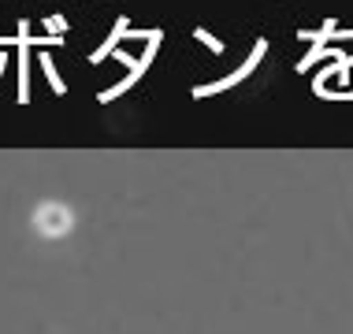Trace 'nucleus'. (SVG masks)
I'll return each instance as SVG.
<instances>
[{
	"instance_id": "nucleus-1",
	"label": "nucleus",
	"mask_w": 353,
	"mask_h": 334,
	"mask_svg": "<svg viewBox=\"0 0 353 334\" xmlns=\"http://www.w3.org/2000/svg\"><path fill=\"white\" fill-rule=\"evenodd\" d=\"M268 52V41H256L253 45V56L250 60H245L242 67H238V71H231L227 74V79H219V82H208V85H194V97H216V93H223V90H231V85H238L242 79H250L253 74V67L261 63V56Z\"/></svg>"
},
{
	"instance_id": "nucleus-2",
	"label": "nucleus",
	"mask_w": 353,
	"mask_h": 334,
	"mask_svg": "<svg viewBox=\"0 0 353 334\" xmlns=\"http://www.w3.org/2000/svg\"><path fill=\"white\" fill-rule=\"evenodd\" d=\"M157 45H160V30H152V34H149V52H145V56H138V63L130 67V71H127V79H123L119 85H112V90H104V93H101V104H108V101L123 97V93H127L130 85H134V82L141 79V74L149 71V63H152V52H157Z\"/></svg>"
},
{
	"instance_id": "nucleus-3",
	"label": "nucleus",
	"mask_w": 353,
	"mask_h": 334,
	"mask_svg": "<svg viewBox=\"0 0 353 334\" xmlns=\"http://www.w3.org/2000/svg\"><path fill=\"white\" fill-rule=\"evenodd\" d=\"M30 26L26 23H19V37H15V45H19V104H26L30 101Z\"/></svg>"
},
{
	"instance_id": "nucleus-4",
	"label": "nucleus",
	"mask_w": 353,
	"mask_h": 334,
	"mask_svg": "<svg viewBox=\"0 0 353 334\" xmlns=\"http://www.w3.org/2000/svg\"><path fill=\"white\" fill-rule=\"evenodd\" d=\"M134 34H138V30H127V19H119V23H116V30L108 34V41H104L101 49L90 56V63H104V60H108V56H112V49H116V45H119V37H134Z\"/></svg>"
},
{
	"instance_id": "nucleus-5",
	"label": "nucleus",
	"mask_w": 353,
	"mask_h": 334,
	"mask_svg": "<svg viewBox=\"0 0 353 334\" xmlns=\"http://www.w3.org/2000/svg\"><path fill=\"white\" fill-rule=\"evenodd\" d=\"M41 67H45V74H49V82H52V93H56V97H63V93H68V85H63V79L56 74L52 56H41Z\"/></svg>"
},
{
	"instance_id": "nucleus-6",
	"label": "nucleus",
	"mask_w": 353,
	"mask_h": 334,
	"mask_svg": "<svg viewBox=\"0 0 353 334\" xmlns=\"http://www.w3.org/2000/svg\"><path fill=\"white\" fill-rule=\"evenodd\" d=\"M194 37H197V41H205L212 52H223V41H219V37H212L208 30H194Z\"/></svg>"
},
{
	"instance_id": "nucleus-7",
	"label": "nucleus",
	"mask_w": 353,
	"mask_h": 334,
	"mask_svg": "<svg viewBox=\"0 0 353 334\" xmlns=\"http://www.w3.org/2000/svg\"><path fill=\"white\" fill-rule=\"evenodd\" d=\"M4 67H8V56H4V52H0V74H4Z\"/></svg>"
}]
</instances>
